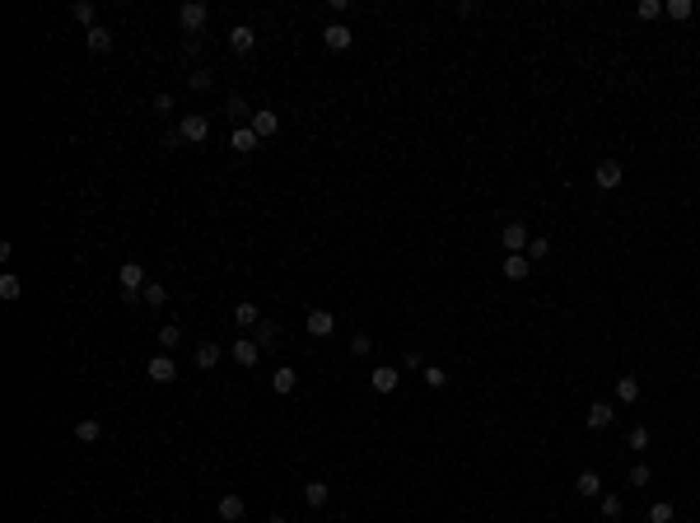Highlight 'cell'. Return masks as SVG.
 <instances>
[{"mask_svg":"<svg viewBox=\"0 0 700 523\" xmlns=\"http://www.w3.org/2000/svg\"><path fill=\"white\" fill-rule=\"evenodd\" d=\"M206 136H211V117H206V112H187V117H182L178 122V136H168V145H201L206 141Z\"/></svg>","mask_w":700,"mask_h":523,"instance_id":"obj_1","label":"cell"},{"mask_svg":"<svg viewBox=\"0 0 700 523\" xmlns=\"http://www.w3.org/2000/svg\"><path fill=\"white\" fill-rule=\"evenodd\" d=\"M117 285H122V299H140L145 294V267L140 262H122V267H117Z\"/></svg>","mask_w":700,"mask_h":523,"instance_id":"obj_2","label":"cell"},{"mask_svg":"<svg viewBox=\"0 0 700 523\" xmlns=\"http://www.w3.org/2000/svg\"><path fill=\"white\" fill-rule=\"evenodd\" d=\"M626 182V168L616 164V159H602L598 168H593V187H602V192H616Z\"/></svg>","mask_w":700,"mask_h":523,"instance_id":"obj_3","label":"cell"},{"mask_svg":"<svg viewBox=\"0 0 700 523\" xmlns=\"http://www.w3.org/2000/svg\"><path fill=\"white\" fill-rule=\"evenodd\" d=\"M178 28L182 33H201L206 28V5L201 0H182L178 5Z\"/></svg>","mask_w":700,"mask_h":523,"instance_id":"obj_4","label":"cell"},{"mask_svg":"<svg viewBox=\"0 0 700 523\" xmlns=\"http://www.w3.org/2000/svg\"><path fill=\"white\" fill-rule=\"evenodd\" d=\"M304 332H309V336H332V332H336V313H332V309H309V318H304Z\"/></svg>","mask_w":700,"mask_h":523,"instance_id":"obj_5","label":"cell"},{"mask_svg":"<svg viewBox=\"0 0 700 523\" xmlns=\"http://www.w3.org/2000/svg\"><path fill=\"white\" fill-rule=\"evenodd\" d=\"M257 360H262V346H257L252 336H238V341H233V365L257 369Z\"/></svg>","mask_w":700,"mask_h":523,"instance_id":"obj_6","label":"cell"},{"mask_svg":"<svg viewBox=\"0 0 700 523\" xmlns=\"http://www.w3.org/2000/svg\"><path fill=\"white\" fill-rule=\"evenodd\" d=\"M145 374H150L155 383H173V379H178V360H173V356H155L150 365H145Z\"/></svg>","mask_w":700,"mask_h":523,"instance_id":"obj_7","label":"cell"},{"mask_svg":"<svg viewBox=\"0 0 700 523\" xmlns=\"http://www.w3.org/2000/svg\"><path fill=\"white\" fill-rule=\"evenodd\" d=\"M323 43H327V52H350L355 33H350L345 23H327V28H323Z\"/></svg>","mask_w":700,"mask_h":523,"instance_id":"obj_8","label":"cell"},{"mask_svg":"<svg viewBox=\"0 0 700 523\" xmlns=\"http://www.w3.org/2000/svg\"><path fill=\"white\" fill-rule=\"evenodd\" d=\"M574 495H584V500H602V477L593 468H584L574 477Z\"/></svg>","mask_w":700,"mask_h":523,"instance_id":"obj_9","label":"cell"},{"mask_svg":"<svg viewBox=\"0 0 700 523\" xmlns=\"http://www.w3.org/2000/svg\"><path fill=\"white\" fill-rule=\"evenodd\" d=\"M500 243L509 248V253H523V248L533 243V238H528V224H518V220H513V224H504V229H500Z\"/></svg>","mask_w":700,"mask_h":523,"instance_id":"obj_10","label":"cell"},{"mask_svg":"<svg viewBox=\"0 0 700 523\" xmlns=\"http://www.w3.org/2000/svg\"><path fill=\"white\" fill-rule=\"evenodd\" d=\"M500 271H504V280H528L533 262H528V253H509V257L500 262Z\"/></svg>","mask_w":700,"mask_h":523,"instance_id":"obj_11","label":"cell"},{"mask_svg":"<svg viewBox=\"0 0 700 523\" xmlns=\"http://www.w3.org/2000/svg\"><path fill=\"white\" fill-rule=\"evenodd\" d=\"M252 131H257V141H267V136L280 131V117H276L271 108H257V112H252Z\"/></svg>","mask_w":700,"mask_h":523,"instance_id":"obj_12","label":"cell"},{"mask_svg":"<svg viewBox=\"0 0 700 523\" xmlns=\"http://www.w3.org/2000/svg\"><path fill=\"white\" fill-rule=\"evenodd\" d=\"M229 47H233L238 56H248V52L257 47V33L248 28V23H233V28H229Z\"/></svg>","mask_w":700,"mask_h":523,"instance_id":"obj_13","label":"cell"},{"mask_svg":"<svg viewBox=\"0 0 700 523\" xmlns=\"http://www.w3.org/2000/svg\"><path fill=\"white\" fill-rule=\"evenodd\" d=\"M369 383H374V392H397V383H401V374L392 365H378L374 374H369Z\"/></svg>","mask_w":700,"mask_h":523,"instance_id":"obj_14","label":"cell"},{"mask_svg":"<svg viewBox=\"0 0 700 523\" xmlns=\"http://www.w3.org/2000/svg\"><path fill=\"white\" fill-rule=\"evenodd\" d=\"M243 495H220V505H215V514H220V523H238L243 519Z\"/></svg>","mask_w":700,"mask_h":523,"instance_id":"obj_15","label":"cell"},{"mask_svg":"<svg viewBox=\"0 0 700 523\" xmlns=\"http://www.w3.org/2000/svg\"><path fill=\"white\" fill-rule=\"evenodd\" d=\"M611 421H616V407H611V402H593L589 407V430H607Z\"/></svg>","mask_w":700,"mask_h":523,"instance_id":"obj_16","label":"cell"},{"mask_svg":"<svg viewBox=\"0 0 700 523\" xmlns=\"http://www.w3.org/2000/svg\"><path fill=\"white\" fill-rule=\"evenodd\" d=\"M616 402H621V407H635V402H640V379H635V374H621V379H616Z\"/></svg>","mask_w":700,"mask_h":523,"instance_id":"obj_17","label":"cell"},{"mask_svg":"<svg viewBox=\"0 0 700 523\" xmlns=\"http://www.w3.org/2000/svg\"><path fill=\"white\" fill-rule=\"evenodd\" d=\"M75 439H79V444H99V439H103V421H99V416H84V421L75 425Z\"/></svg>","mask_w":700,"mask_h":523,"instance_id":"obj_18","label":"cell"},{"mask_svg":"<svg viewBox=\"0 0 700 523\" xmlns=\"http://www.w3.org/2000/svg\"><path fill=\"white\" fill-rule=\"evenodd\" d=\"M327 495H332V486H327V481H304V500H309V510H323Z\"/></svg>","mask_w":700,"mask_h":523,"instance_id":"obj_19","label":"cell"},{"mask_svg":"<svg viewBox=\"0 0 700 523\" xmlns=\"http://www.w3.org/2000/svg\"><path fill=\"white\" fill-rule=\"evenodd\" d=\"M233 323L238 327H262V309H257L252 299H243L238 309H233Z\"/></svg>","mask_w":700,"mask_h":523,"instance_id":"obj_20","label":"cell"},{"mask_svg":"<svg viewBox=\"0 0 700 523\" xmlns=\"http://www.w3.org/2000/svg\"><path fill=\"white\" fill-rule=\"evenodd\" d=\"M191 360H196V369H215L220 365V341H201Z\"/></svg>","mask_w":700,"mask_h":523,"instance_id":"obj_21","label":"cell"},{"mask_svg":"<svg viewBox=\"0 0 700 523\" xmlns=\"http://www.w3.org/2000/svg\"><path fill=\"white\" fill-rule=\"evenodd\" d=\"M178 341H182V327H178V323L159 327V356H173V351H178Z\"/></svg>","mask_w":700,"mask_h":523,"instance_id":"obj_22","label":"cell"},{"mask_svg":"<svg viewBox=\"0 0 700 523\" xmlns=\"http://www.w3.org/2000/svg\"><path fill=\"white\" fill-rule=\"evenodd\" d=\"M294 383H299V374H294V369H289V365H280L276 374H271V388H276L280 397H285V392H294Z\"/></svg>","mask_w":700,"mask_h":523,"instance_id":"obj_23","label":"cell"},{"mask_svg":"<svg viewBox=\"0 0 700 523\" xmlns=\"http://www.w3.org/2000/svg\"><path fill=\"white\" fill-rule=\"evenodd\" d=\"M84 47H89V52H112V33L99 23V28H89V33H84Z\"/></svg>","mask_w":700,"mask_h":523,"instance_id":"obj_24","label":"cell"},{"mask_svg":"<svg viewBox=\"0 0 700 523\" xmlns=\"http://www.w3.org/2000/svg\"><path fill=\"white\" fill-rule=\"evenodd\" d=\"M70 14H75L84 28H99V10H94L89 0H75V5H70Z\"/></svg>","mask_w":700,"mask_h":523,"instance_id":"obj_25","label":"cell"},{"mask_svg":"<svg viewBox=\"0 0 700 523\" xmlns=\"http://www.w3.org/2000/svg\"><path fill=\"white\" fill-rule=\"evenodd\" d=\"M233 150H238V155H252L257 150V131L252 126H238V131H233Z\"/></svg>","mask_w":700,"mask_h":523,"instance_id":"obj_26","label":"cell"},{"mask_svg":"<svg viewBox=\"0 0 700 523\" xmlns=\"http://www.w3.org/2000/svg\"><path fill=\"white\" fill-rule=\"evenodd\" d=\"M691 10H696V5H691V0H667V5H663V14H667V19H691Z\"/></svg>","mask_w":700,"mask_h":523,"instance_id":"obj_27","label":"cell"},{"mask_svg":"<svg viewBox=\"0 0 700 523\" xmlns=\"http://www.w3.org/2000/svg\"><path fill=\"white\" fill-rule=\"evenodd\" d=\"M23 294V280L19 276H0V299H19Z\"/></svg>","mask_w":700,"mask_h":523,"instance_id":"obj_28","label":"cell"},{"mask_svg":"<svg viewBox=\"0 0 700 523\" xmlns=\"http://www.w3.org/2000/svg\"><path fill=\"white\" fill-rule=\"evenodd\" d=\"M140 299L150 304V309H164V304H168V290H164V285H145V294H140Z\"/></svg>","mask_w":700,"mask_h":523,"instance_id":"obj_29","label":"cell"},{"mask_svg":"<svg viewBox=\"0 0 700 523\" xmlns=\"http://www.w3.org/2000/svg\"><path fill=\"white\" fill-rule=\"evenodd\" d=\"M672 514H677V510H672V505H667V500L649 505V523H672Z\"/></svg>","mask_w":700,"mask_h":523,"instance_id":"obj_30","label":"cell"},{"mask_svg":"<svg viewBox=\"0 0 700 523\" xmlns=\"http://www.w3.org/2000/svg\"><path fill=\"white\" fill-rule=\"evenodd\" d=\"M640 19H663V0H640Z\"/></svg>","mask_w":700,"mask_h":523,"instance_id":"obj_31","label":"cell"},{"mask_svg":"<svg viewBox=\"0 0 700 523\" xmlns=\"http://www.w3.org/2000/svg\"><path fill=\"white\" fill-rule=\"evenodd\" d=\"M602 514H607V519H621V510H626V505H621V495H602Z\"/></svg>","mask_w":700,"mask_h":523,"instance_id":"obj_32","label":"cell"},{"mask_svg":"<svg viewBox=\"0 0 700 523\" xmlns=\"http://www.w3.org/2000/svg\"><path fill=\"white\" fill-rule=\"evenodd\" d=\"M546 253H551V238H533V243H528V262H542Z\"/></svg>","mask_w":700,"mask_h":523,"instance_id":"obj_33","label":"cell"},{"mask_svg":"<svg viewBox=\"0 0 700 523\" xmlns=\"http://www.w3.org/2000/svg\"><path fill=\"white\" fill-rule=\"evenodd\" d=\"M276 341H280L276 323H262V327H257V346H276Z\"/></svg>","mask_w":700,"mask_h":523,"instance_id":"obj_34","label":"cell"},{"mask_svg":"<svg viewBox=\"0 0 700 523\" xmlns=\"http://www.w3.org/2000/svg\"><path fill=\"white\" fill-rule=\"evenodd\" d=\"M187 84H191V89H201V94H206V89L215 84V75H211V70H191V79H187Z\"/></svg>","mask_w":700,"mask_h":523,"instance_id":"obj_35","label":"cell"},{"mask_svg":"<svg viewBox=\"0 0 700 523\" xmlns=\"http://www.w3.org/2000/svg\"><path fill=\"white\" fill-rule=\"evenodd\" d=\"M369 351H374V336H350V356H369Z\"/></svg>","mask_w":700,"mask_h":523,"instance_id":"obj_36","label":"cell"},{"mask_svg":"<svg viewBox=\"0 0 700 523\" xmlns=\"http://www.w3.org/2000/svg\"><path fill=\"white\" fill-rule=\"evenodd\" d=\"M626 444H630V448H649V430H645V425H635V430L626 434Z\"/></svg>","mask_w":700,"mask_h":523,"instance_id":"obj_37","label":"cell"},{"mask_svg":"<svg viewBox=\"0 0 700 523\" xmlns=\"http://www.w3.org/2000/svg\"><path fill=\"white\" fill-rule=\"evenodd\" d=\"M649 481H654V468H645V463L630 468V486H649Z\"/></svg>","mask_w":700,"mask_h":523,"instance_id":"obj_38","label":"cell"},{"mask_svg":"<svg viewBox=\"0 0 700 523\" xmlns=\"http://www.w3.org/2000/svg\"><path fill=\"white\" fill-rule=\"evenodd\" d=\"M425 383H430V388H444V383H448V374H444L439 365H430V369H425Z\"/></svg>","mask_w":700,"mask_h":523,"instance_id":"obj_39","label":"cell"},{"mask_svg":"<svg viewBox=\"0 0 700 523\" xmlns=\"http://www.w3.org/2000/svg\"><path fill=\"white\" fill-rule=\"evenodd\" d=\"M229 112H233V117H248V99H243V94H233V99H229Z\"/></svg>","mask_w":700,"mask_h":523,"instance_id":"obj_40","label":"cell"},{"mask_svg":"<svg viewBox=\"0 0 700 523\" xmlns=\"http://www.w3.org/2000/svg\"><path fill=\"white\" fill-rule=\"evenodd\" d=\"M155 112H173V94H155Z\"/></svg>","mask_w":700,"mask_h":523,"instance_id":"obj_41","label":"cell"},{"mask_svg":"<svg viewBox=\"0 0 700 523\" xmlns=\"http://www.w3.org/2000/svg\"><path fill=\"white\" fill-rule=\"evenodd\" d=\"M267 523H285V519H280V514H276V519H267Z\"/></svg>","mask_w":700,"mask_h":523,"instance_id":"obj_42","label":"cell"}]
</instances>
